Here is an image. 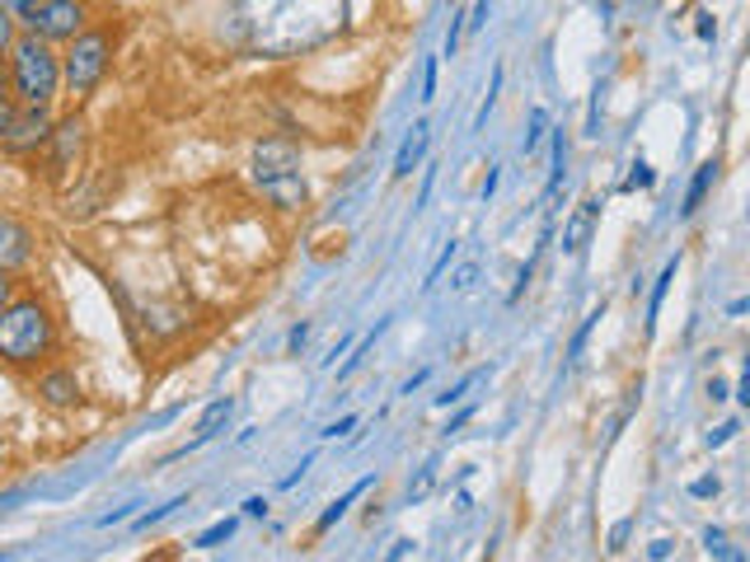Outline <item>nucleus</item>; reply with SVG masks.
Wrapping results in <instances>:
<instances>
[{"mask_svg":"<svg viewBox=\"0 0 750 562\" xmlns=\"http://www.w3.org/2000/svg\"><path fill=\"white\" fill-rule=\"evenodd\" d=\"M10 89L19 108H52V99L62 94V56L52 52V43L33 33H19L10 43Z\"/></svg>","mask_w":750,"mask_h":562,"instance_id":"nucleus-3","label":"nucleus"},{"mask_svg":"<svg viewBox=\"0 0 750 562\" xmlns=\"http://www.w3.org/2000/svg\"><path fill=\"white\" fill-rule=\"evenodd\" d=\"M235 525H239V520H231V516L216 520L212 530H202V534H197V549H216V543H225V539L235 534Z\"/></svg>","mask_w":750,"mask_h":562,"instance_id":"nucleus-15","label":"nucleus"},{"mask_svg":"<svg viewBox=\"0 0 750 562\" xmlns=\"http://www.w3.org/2000/svg\"><path fill=\"white\" fill-rule=\"evenodd\" d=\"M479 375H483V370H469V375H464V380H460L456 389H450V393H441V399H437V403L446 408V403H456V399H464V389H469V385H474V380H479Z\"/></svg>","mask_w":750,"mask_h":562,"instance_id":"nucleus-29","label":"nucleus"},{"mask_svg":"<svg viewBox=\"0 0 750 562\" xmlns=\"http://www.w3.org/2000/svg\"><path fill=\"white\" fill-rule=\"evenodd\" d=\"M708 399H712V403H722V399H727V385H722V380H712V385H708Z\"/></svg>","mask_w":750,"mask_h":562,"instance_id":"nucleus-36","label":"nucleus"},{"mask_svg":"<svg viewBox=\"0 0 750 562\" xmlns=\"http://www.w3.org/2000/svg\"><path fill=\"white\" fill-rule=\"evenodd\" d=\"M427 141H431V131H427V122H418V127H413V137L399 145V155H394V179H408L413 169L422 164V155H427Z\"/></svg>","mask_w":750,"mask_h":562,"instance_id":"nucleus-10","label":"nucleus"},{"mask_svg":"<svg viewBox=\"0 0 750 562\" xmlns=\"http://www.w3.org/2000/svg\"><path fill=\"white\" fill-rule=\"evenodd\" d=\"M544 127H549V112H544V108H535V112H531V137H525V155H535V150H539V141H544Z\"/></svg>","mask_w":750,"mask_h":562,"instance_id":"nucleus-17","label":"nucleus"},{"mask_svg":"<svg viewBox=\"0 0 750 562\" xmlns=\"http://www.w3.org/2000/svg\"><path fill=\"white\" fill-rule=\"evenodd\" d=\"M638 187H652V169H647L643 160H638V164H633V174L624 179V193H638Z\"/></svg>","mask_w":750,"mask_h":562,"instance_id":"nucleus-24","label":"nucleus"},{"mask_svg":"<svg viewBox=\"0 0 750 562\" xmlns=\"http://www.w3.org/2000/svg\"><path fill=\"white\" fill-rule=\"evenodd\" d=\"M371 483H375L371 474H366V478H356V483L347 487V493H343V497H338V501L329 506V511H324V516H319V525H314V534H329V530H333V525H338V520H343V516H347V506H352L356 497H362V493H366V487H371Z\"/></svg>","mask_w":750,"mask_h":562,"instance_id":"nucleus-13","label":"nucleus"},{"mask_svg":"<svg viewBox=\"0 0 750 562\" xmlns=\"http://www.w3.org/2000/svg\"><path fill=\"white\" fill-rule=\"evenodd\" d=\"M38 399L52 403V408L81 403V380H75V370H43L38 375Z\"/></svg>","mask_w":750,"mask_h":562,"instance_id":"nucleus-9","label":"nucleus"},{"mask_svg":"<svg viewBox=\"0 0 750 562\" xmlns=\"http://www.w3.org/2000/svg\"><path fill=\"white\" fill-rule=\"evenodd\" d=\"M671 281H675V262H666V272H662V281H656V291H652V305H647V314L656 318V310H662V300H666V287H671ZM652 318H647V324H652Z\"/></svg>","mask_w":750,"mask_h":562,"instance_id":"nucleus-20","label":"nucleus"},{"mask_svg":"<svg viewBox=\"0 0 750 562\" xmlns=\"http://www.w3.org/2000/svg\"><path fill=\"white\" fill-rule=\"evenodd\" d=\"M33 262V230L19 225L14 216H0V268L6 272H19Z\"/></svg>","mask_w":750,"mask_h":562,"instance_id":"nucleus-8","label":"nucleus"},{"mask_svg":"<svg viewBox=\"0 0 750 562\" xmlns=\"http://www.w3.org/2000/svg\"><path fill=\"white\" fill-rule=\"evenodd\" d=\"M596 318H600V310L581 318V328H577V337H572V356H581V347H587V337H591V328H596Z\"/></svg>","mask_w":750,"mask_h":562,"instance_id":"nucleus-27","label":"nucleus"},{"mask_svg":"<svg viewBox=\"0 0 750 562\" xmlns=\"http://www.w3.org/2000/svg\"><path fill=\"white\" fill-rule=\"evenodd\" d=\"M712 179H718V160H708V164H699V174H694V183H689V193H685V216H694L699 212V202H704V193L712 187Z\"/></svg>","mask_w":750,"mask_h":562,"instance_id":"nucleus-14","label":"nucleus"},{"mask_svg":"<svg viewBox=\"0 0 750 562\" xmlns=\"http://www.w3.org/2000/svg\"><path fill=\"white\" fill-rule=\"evenodd\" d=\"M244 516H268V501H262V497H249V501H244Z\"/></svg>","mask_w":750,"mask_h":562,"instance_id":"nucleus-34","label":"nucleus"},{"mask_svg":"<svg viewBox=\"0 0 750 562\" xmlns=\"http://www.w3.org/2000/svg\"><path fill=\"white\" fill-rule=\"evenodd\" d=\"M456 253H460V244H456V239H450V244H446V253L437 258V268H431V272H427V281H422V287H427V291H431V287H437V281H441V272L450 268V258H456Z\"/></svg>","mask_w":750,"mask_h":562,"instance_id":"nucleus-21","label":"nucleus"},{"mask_svg":"<svg viewBox=\"0 0 750 562\" xmlns=\"http://www.w3.org/2000/svg\"><path fill=\"white\" fill-rule=\"evenodd\" d=\"M647 553H652V558H666V553H671V539H656Z\"/></svg>","mask_w":750,"mask_h":562,"instance_id":"nucleus-40","label":"nucleus"},{"mask_svg":"<svg viewBox=\"0 0 750 562\" xmlns=\"http://www.w3.org/2000/svg\"><path fill=\"white\" fill-rule=\"evenodd\" d=\"M14 89H10V75L0 71V137H6V127H10V118H14Z\"/></svg>","mask_w":750,"mask_h":562,"instance_id":"nucleus-16","label":"nucleus"},{"mask_svg":"<svg viewBox=\"0 0 750 562\" xmlns=\"http://www.w3.org/2000/svg\"><path fill=\"white\" fill-rule=\"evenodd\" d=\"M488 6H493V0H479V6H474V19L464 14V24H469V29H483V19H488Z\"/></svg>","mask_w":750,"mask_h":562,"instance_id":"nucleus-32","label":"nucleus"},{"mask_svg":"<svg viewBox=\"0 0 750 562\" xmlns=\"http://www.w3.org/2000/svg\"><path fill=\"white\" fill-rule=\"evenodd\" d=\"M0 6H6V10H10L14 19H19V14H24V10H33V6H38V0H0Z\"/></svg>","mask_w":750,"mask_h":562,"instance_id":"nucleus-33","label":"nucleus"},{"mask_svg":"<svg viewBox=\"0 0 750 562\" xmlns=\"http://www.w3.org/2000/svg\"><path fill=\"white\" fill-rule=\"evenodd\" d=\"M718 493H722L718 478H694V483H689V497H718Z\"/></svg>","mask_w":750,"mask_h":562,"instance_id":"nucleus-28","label":"nucleus"},{"mask_svg":"<svg viewBox=\"0 0 750 562\" xmlns=\"http://www.w3.org/2000/svg\"><path fill=\"white\" fill-rule=\"evenodd\" d=\"M408 553H413V539H399V543L389 549V558H408Z\"/></svg>","mask_w":750,"mask_h":562,"instance_id":"nucleus-38","label":"nucleus"},{"mask_svg":"<svg viewBox=\"0 0 750 562\" xmlns=\"http://www.w3.org/2000/svg\"><path fill=\"white\" fill-rule=\"evenodd\" d=\"M422 99H427V104L437 99V56H431V62L422 66Z\"/></svg>","mask_w":750,"mask_h":562,"instance_id":"nucleus-26","label":"nucleus"},{"mask_svg":"<svg viewBox=\"0 0 750 562\" xmlns=\"http://www.w3.org/2000/svg\"><path fill=\"white\" fill-rule=\"evenodd\" d=\"M704 549H708V553H718V558H731V562H741V553H737V549H727L722 530H704Z\"/></svg>","mask_w":750,"mask_h":562,"instance_id":"nucleus-18","label":"nucleus"},{"mask_svg":"<svg viewBox=\"0 0 750 562\" xmlns=\"http://www.w3.org/2000/svg\"><path fill=\"white\" fill-rule=\"evenodd\" d=\"M474 277H479L474 268H464V272H460V281H456V287H460V291H469V287H474Z\"/></svg>","mask_w":750,"mask_h":562,"instance_id":"nucleus-39","label":"nucleus"},{"mask_svg":"<svg viewBox=\"0 0 750 562\" xmlns=\"http://www.w3.org/2000/svg\"><path fill=\"white\" fill-rule=\"evenodd\" d=\"M347 24V0H235V33L258 56H300Z\"/></svg>","mask_w":750,"mask_h":562,"instance_id":"nucleus-1","label":"nucleus"},{"mask_svg":"<svg viewBox=\"0 0 750 562\" xmlns=\"http://www.w3.org/2000/svg\"><path fill=\"white\" fill-rule=\"evenodd\" d=\"M56 347V318L38 295H14L0 310V361L14 370L43 366Z\"/></svg>","mask_w":750,"mask_h":562,"instance_id":"nucleus-2","label":"nucleus"},{"mask_svg":"<svg viewBox=\"0 0 750 562\" xmlns=\"http://www.w3.org/2000/svg\"><path fill=\"white\" fill-rule=\"evenodd\" d=\"M731 436H737V422H727V426H718V431H712V436H708V450H718V445H727Z\"/></svg>","mask_w":750,"mask_h":562,"instance_id":"nucleus-30","label":"nucleus"},{"mask_svg":"<svg viewBox=\"0 0 750 562\" xmlns=\"http://www.w3.org/2000/svg\"><path fill=\"white\" fill-rule=\"evenodd\" d=\"M422 385H427V370H418V375H413V380L404 385V393H413V389H422Z\"/></svg>","mask_w":750,"mask_h":562,"instance_id":"nucleus-41","label":"nucleus"},{"mask_svg":"<svg viewBox=\"0 0 750 562\" xmlns=\"http://www.w3.org/2000/svg\"><path fill=\"white\" fill-rule=\"evenodd\" d=\"M460 33H464V14L456 10V14H450V33H446V52H441V56H456V47H460Z\"/></svg>","mask_w":750,"mask_h":562,"instance_id":"nucleus-25","label":"nucleus"},{"mask_svg":"<svg viewBox=\"0 0 750 562\" xmlns=\"http://www.w3.org/2000/svg\"><path fill=\"white\" fill-rule=\"evenodd\" d=\"M249 169H254L258 193L268 197L272 206H281V212L306 206V179H300V150H296V141H287V137L258 141Z\"/></svg>","mask_w":750,"mask_h":562,"instance_id":"nucleus-4","label":"nucleus"},{"mask_svg":"<svg viewBox=\"0 0 750 562\" xmlns=\"http://www.w3.org/2000/svg\"><path fill=\"white\" fill-rule=\"evenodd\" d=\"M231 412H235V399H216V403H206V412L197 418V431H193V445L216 441V436H221V426L231 422Z\"/></svg>","mask_w":750,"mask_h":562,"instance_id":"nucleus-12","label":"nucleus"},{"mask_svg":"<svg viewBox=\"0 0 750 562\" xmlns=\"http://www.w3.org/2000/svg\"><path fill=\"white\" fill-rule=\"evenodd\" d=\"M562 164H568V145H562V131L554 137V179H549V193L562 183Z\"/></svg>","mask_w":750,"mask_h":562,"instance_id":"nucleus-23","label":"nucleus"},{"mask_svg":"<svg viewBox=\"0 0 750 562\" xmlns=\"http://www.w3.org/2000/svg\"><path fill=\"white\" fill-rule=\"evenodd\" d=\"M19 19H24V33L43 37V43H71L89 24V6L85 0H38Z\"/></svg>","mask_w":750,"mask_h":562,"instance_id":"nucleus-6","label":"nucleus"},{"mask_svg":"<svg viewBox=\"0 0 750 562\" xmlns=\"http://www.w3.org/2000/svg\"><path fill=\"white\" fill-rule=\"evenodd\" d=\"M306 337H310V324H300V328H296V333H291V347H296V352H300V347H306Z\"/></svg>","mask_w":750,"mask_h":562,"instance_id":"nucleus-37","label":"nucleus"},{"mask_svg":"<svg viewBox=\"0 0 750 562\" xmlns=\"http://www.w3.org/2000/svg\"><path fill=\"white\" fill-rule=\"evenodd\" d=\"M381 328H385V324H381ZM381 328H375V333H381ZM375 333H371V337H362V347H356V352L347 356V366H343V370H338V380H347V375H352L356 366H362V361H366V352L375 347Z\"/></svg>","mask_w":750,"mask_h":562,"instance_id":"nucleus-19","label":"nucleus"},{"mask_svg":"<svg viewBox=\"0 0 750 562\" xmlns=\"http://www.w3.org/2000/svg\"><path fill=\"white\" fill-rule=\"evenodd\" d=\"M596 216H600V202H581L577 212H572V220H568V230H562V249H568V253H581V244H587Z\"/></svg>","mask_w":750,"mask_h":562,"instance_id":"nucleus-11","label":"nucleus"},{"mask_svg":"<svg viewBox=\"0 0 750 562\" xmlns=\"http://www.w3.org/2000/svg\"><path fill=\"white\" fill-rule=\"evenodd\" d=\"M10 300H14V281H10V272H6V268H0V310H6Z\"/></svg>","mask_w":750,"mask_h":562,"instance_id":"nucleus-31","label":"nucleus"},{"mask_svg":"<svg viewBox=\"0 0 750 562\" xmlns=\"http://www.w3.org/2000/svg\"><path fill=\"white\" fill-rule=\"evenodd\" d=\"M14 24H19V19H14L6 6H0V56H6V52H10V43L19 37V33H14Z\"/></svg>","mask_w":750,"mask_h":562,"instance_id":"nucleus-22","label":"nucleus"},{"mask_svg":"<svg viewBox=\"0 0 750 562\" xmlns=\"http://www.w3.org/2000/svg\"><path fill=\"white\" fill-rule=\"evenodd\" d=\"M356 426V418H343V422H333L329 431H324V441H333V436H343V431H352Z\"/></svg>","mask_w":750,"mask_h":562,"instance_id":"nucleus-35","label":"nucleus"},{"mask_svg":"<svg viewBox=\"0 0 750 562\" xmlns=\"http://www.w3.org/2000/svg\"><path fill=\"white\" fill-rule=\"evenodd\" d=\"M108 56H113V37L104 29H81L62 52V89L66 94H94V85L108 75Z\"/></svg>","mask_w":750,"mask_h":562,"instance_id":"nucleus-5","label":"nucleus"},{"mask_svg":"<svg viewBox=\"0 0 750 562\" xmlns=\"http://www.w3.org/2000/svg\"><path fill=\"white\" fill-rule=\"evenodd\" d=\"M43 141H52V112L47 108H14L0 145H6L10 155H29V150H38Z\"/></svg>","mask_w":750,"mask_h":562,"instance_id":"nucleus-7","label":"nucleus"}]
</instances>
